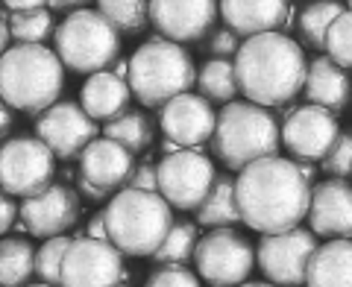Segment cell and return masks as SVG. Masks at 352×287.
<instances>
[{"instance_id": "6da1fadb", "label": "cell", "mask_w": 352, "mask_h": 287, "mask_svg": "<svg viewBox=\"0 0 352 287\" xmlns=\"http://www.w3.org/2000/svg\"><path fill=\"white\" fill-rule=\"evenodd\" d=\"M241 220L261 235H282L308 217L311 182L296 168L294 159L270 156L252 161L235 179Z\"/></svg>"}, {"instance_id": "7a4b0ae2", "label": "cell", "mask_w": 352, "mask_h": 287, "mask_svg": "<svg viewBox=\"0 0 352 287\" xmlns=\"http://www.w3.org/2000/svg\"><path fill=\"white\" fill-rule=\"evenodd\" d=\"M308 62L285 32H264L241 44L235 56L238 91L256 106H285L305 88Z\"/></svg>"}, {"instance_id": "3957f363", "label": "cell", "mask_w": 352, "mask_h": 287, "mask_svg": "<svg viewBox=\"0 0 352 287\" xmlns=\"http://www.w3.org/2000/svg\"><path fill=\"white\" fill-rule=\"evenodd\" d=\"M65 65L44 44H15L0 56V97L15 108L38 117L59 103Z\"/></svg>"}, {"instance_id": "277c9868", "label": "cell", "mask_w": 352, "mask_h": 287, "mask_svg": "<svg viewBox=\"0 0 352 287\" xmlns=\"http://www.w3.org/2000/svg\"><path fill=\"white\" fill-rule=\"evenodd\" d=\"M106 211L109 244L132 258H153L168 231L173 229V208L162 194L124 187L118 191Z\"/></svg>"}, {"instance_id": "5b68a950", "label": "cell", "mask_w": 352, "mask_h": 287, "mask_svg": "<svg viewBox=\"0 0 352 287\" xmlns=\"http://www.w3.org/2000/svg\"><path fill=\"white\" fill-rule=\"evenodd\" d=\"M282 126L276 115L250 100L226 103L217 115L212 150L229 170H244L252 161L270 159L279 152Z\"/></svg>"}, {"instance_id": "8992f818", "label": "cell", "mask_w": 352, "mask_h": 287, "mask_svg": "<svg viewBox=\"0 0 352 287\" xmlns=\"http://www.w3.org/2000/svg\"><path fill=\"white\" fill-rule=\"evenodd\" d=\"M126 82L141 106L162 108L173 97L191 94V88L197 85V68L182 44L153 36L132 53Z\"/></svg>"}, {"instance_id": "52a82bcc", "label": "cell", "mask_w": 352, "mask_h": 287, "mask_svg": "<svg viewBox=\"0 0 352 287\" xmlns=\"http://www.w3.org/2000/svg\"><path fill=\"white\" fill-rule=\"evenodd\" d=\"M56 56L76 73H100L120 59V32L94 9H76L53 32Z\"/></svg>"}, {"instance_id": "ba28073f", "label": "cell", "mask_w": 352, "mask_h": 287, "mask_svg": "<svg viewBox=\"0 0 352 287\" xmlns=\"http://www.w3.org/2000/svg\"><path fill=\"white\" fill-rule=\"evenodd\" d=\"M56 176V156L50 147L36 135H15L0 147V191L9 196H30L44 194Z\"/></svg>"}, {"instance_id": "9c48e42d", "label": "cell", "mask_w": 352, "mask_h": 287, "mask_svg": "<svg viewBox=\"0 0 352 287\" xmlns=\"http://www.w3.org/2000/svg\"><path fill=\"white\" fill-rule=\"evenodd\" d=\"M256 264L250 240L235 229H212L200 238L194 252L197 275L212 287H238L247 282Z\"/></svg>"}, {"instance_id": "30bf717a", "label": "cell", "mask_w": 352, "mask_h": 287, "mask_svg": "<svg viewBox=\"0 0 352 287\" xmlns=\"http://www.w3.org/2000/svg\"><path fill=\"white\" fill-rule=\"evenodd\" d=\"M159 194L176 211H197L203 200L217 182L214 164L206 152L197 150H176L164 156L159 164Z\"/></svg>"}, {"instance_id": "8fae6325", "label": "cell", "mask_w": 352, "mask_h": 287, "mask_svg": "<svg viewBox=\"0 0 352 287\" xmlns=\"http://www.w3.org/2000/svg\"><path fill=\"white\" fill-rule=\"evenodd\" d=\"M317 249V238L311 229H291L282 235H261L256 249L258 270L276 287H300L305 282L308 261Z\"/></svg>"}, {"instance_id": "7c38bea8", "label": "cell", "mask_w": 352, "mask_h": 287, "mask_svg": "<svg viewBox=\"0 0 352 287\" xmlns=\"http://www.w3.org/2000/svg\"><path fill=\"white\" fill-rule=\"evenodd\" d=\"M100 126L76 100H59L44 115L36 117V138L50 147V152L62 161H80L85 147L100 138Z\"/></svg>"}, {"instance_id": "4fadbf2b", "label": "cell", "mask_w": 352, "mask_h": 287, "mask_svg": "<svg viewBox=\"0 0 352 287\" xmlns=\"http://www.w3.org/2000/svg\"><path fill=\"white\" fill-rule=\"evenodd\" d=\"M124 275V252L94 238H74L62 264V287H118Z\"/></svg>"}, {"instance_id": "5bb4252c", "label": "cell", "mask_w": 352, "mask_h": 287, "mask_svg": "<svg viewBox=\"0 0 352 287\" xmlns=\"http://www.w3.org/2000/svg\"><path fill=\"white\" fill-rule=\"evenodd\" d=\"M340 138L338 117L320 106H296L282 124V144L300 161H323Z\"/></svg>"}, {"instance_id": "9a60e30c", "label": "cell", "mask_w": 352, "mask_h": 287, "mask_svg": "<svg viewBox=\"0 0 352 287\" xmlns=\"http://www.w3.org/2000/svg\"><path fill=\"white\" fill-rule=\"evenodd\" d=\"M220 0H150V21L168 41H203L214 30Z\"/></svg>"}, {"instance_id": "2e32d148", "label": "cell", "mask_w": 352, "mask_h": 287, "mask_svg": "<svg viewBox=\"0 0 352 287\" xmlns=\"http://www.w3.org/2000/svg\"><path fill=\"white\" fill-rule=\"evenodd\" d=\"M159 126L164 138L173 141L182 150H197L206 141H212L217 115L212 103L200 94H179L168 106L159 108Z\"/></svg>"}, {"instance_id": "e0dca14e", "label": "cell", "mask_w": 352, "mask_h": 287, "mask_svg": "<svg viewBox=\"0 0 352 287\" xmlns=\"http://www.w3.org/2000/svg\"><path fill=\"white\" fill-rule=\"evenodd\" d=\"M80 194L71 185H50L44 194L30 196L21 203V220L27 223L30 235H36L41 240L59 238L68 229L80 223Z\"/></svg>"}, {"instance_id": "ac0fdd59", "label": "cell", "mask_w": 352, "mask_h": 287, "mask_svg": "<svg viewBox=\"0 0 352 287\" xmlns=\"http://www.w3.org/2000/svg\"><path fill=\"white\" fill-rule=\"evenodd\" d=\"M135 168H138L135 152L120 147L112 138H97L88 144L85 152L80 156L76 173H80L85 182L97 185L100 191L112 194V191H124L132 179V173H135Z\"/></svg>"}, {"instance_id": "d6986e66", "label": "cell", "mask_w": 352, "mask_h": 287, "mask_svg": "<svg viewBox=\"0 0 352 287\" xmlns=\"http://www.w3.org/2000/svg\"><path fill=\"white\" fill-rule=\"evenodd\" d=\"M308 223L320 238H352V185L346 179H326L311 187Z\"/></svg>"}, {"instance_id": "ffe728a7", "label": "cell", "mask_w": 352, "mask_h": 287, "mask_svg": "<svg viewBox=\"0 0 352 287\" xmlns=\"http://www.w3.org/2000/svg\"><path fill=\"white\" fill-rule=\"evenodd\" d=\"M220 18L235 36H264L288 27L291 0H220Z\"/></svg>"}, {"instance_id": "44dd1931", "label": "cell", "mask_w": 352, "mask_h": 287, "mask_svg": "<svg viewBox=\"0 0 352 287\" xmlns=\"http://www.w3.org/2000/svg\"><path fill=\"white\" fill-rule=\"evenodd\" d=\"M305 100L311 106H320L326 112H344L349 97H352V80L346 71L335 65L329 56H317L308 62L305 73V88H302Z\"/></svg>"}, {"instance_id": "7402d4cb", "label": "cell", "mask_w": 352, "mask_h": 287, "mask_svg": "<svg viewBox=\"0 0 352 287\" xmlns=\"http://www.w3.org/2000/svg\"><path fill=\"white\" fill-rule=\"evenodd\" d=\"M129 100H132L129 82L115 76L112 71H100L88 76V82L82 85V94H80L82 108L94 120H103V124L129 112Z\"/></svg>"}, {"instance_id": "603a6c76", "label": "cell", "mask_w": 352, "mask_h": 287, "mask_svg": "<svg viewBox=\"0 0 352 287\" xmlns=\"http://www.w3.org/2000/svg\"><path fill=\"white\" fill-rule=\"evenodd\" d=\"M308 287H352V238L320 244L308 261Z\"/></svg>"}, {"instance_id": "cb8c5ba5", "label": "cell", "mask_w": 352, "mask_h": 287, "mask_svg": "<svg viewBox=\"0 0 352 287\" xmlns=\"http://www.w3.org/2000/svg\"><path fill=\"white\" fill-rule=\"evenodd\" d=\"M197 223L206 229H235L241 220L238 208V194H235V179L229 176H217V182L212 185V191L203 200V205L197 208Z\"/></svg>"}, {"instance_id": "d4e9b609", "label": "cell", "mask_w": 352, "mask_h": 287, "mask_svg": "<svg viewBox=\"0 0 352 287\" xmlns=\"http://www.w3.org/2000/svg\"><path fill=\"white\" fill-rule=\"evenodd\" d=\"M36 246L27 238L0 240V287H27L36 275Z\"/></svg>"}, {"instance_id": "484cf974", "label": "cell", "mask_w": 352, "mask_h": 287, "mask_svg": "<svg viewBox=\"0 0 352 287\" xmlns=\"http://www.w3.org/2000/svg\"><path fill=\"white\" fill-rule=\"evenodd\" d=\"M346 9L338 3V0H311L305 9H300V18H296V32H300V41L311 50H326V36L332 30L335 21L344 15Z\"/></svg>"}, {"instance_id": "4316f807", "label": "cell", "mask_w": 352, "mask_h": 287, "mask_svg": "<svg viewBox=\"0 0 352 287\" xmlns=\"http://www.w3.org/2000/svg\"><path fill=\"white\" fill-rule=\"evenodd\" d=\"M197 88H200V97H206L208 103H235V94H238L235 62L229 59L203 62L200 73H197Z\"/></svg>"}, {"instance_id": "83f0119b", "label": "cell", "mask_w": 352, "mask_h": 287, "mask_svg": "<svg viewBox=\"0 0 352 287\" xmlns=\"http://www.w3.org/2000/svg\"><path fill=\"white\" fill-rule=\"evenodd\" d=\"M103 138L118 141L120 147H126L129 152H144L153 144V124L141 108H129V112L109 120L103 126Z\"/></svg>"}, {"instance_id": "f1b7e54d", "label": "cell", "mask_w": 352, "mask_h": 287, "mask_svg": "<svg viewBox=\"0 0 352 287\" xmlns=\"http://www.w3.org/2000/svg\"><path fill=\"white\" fill-rule=\"evenodd\" d=\"M197 244H200V226L197 223H173V229L168 231L164 244L153 252V261L159 267H185L188 261H194Z\"/></svg>"}, {"instance_id": "f546056e", "label": "cell", "mask_w": 352, "mask_h": 287, "mask_svg": "<svg viewBox=\"0 0 352 287\" xmlns=\"http://www.w3.org/2000/svg\"><path fill=\"white\" fill-rule=\"evenodd\" d=\"M97 12L118 32L135 36L150 24V0H97Z\"/></svg>"}, {"instance_id": "4dcf8cb0", "label": "cell", "mask_w": 352, "mask_h": 287, "mask_svg": "<svg viewBox=\"0 0 352 287\" xmlns=\"http://www.w3.org/2000/svg\"><path fill=\"white\" fill-rule=\"evenodd\" d=\"M9 32H12L15 44H44L56 32V18H53L50 9H38V12H27V15H9Z\"/></svg>"}, {"instance_id": "1f68e13d", "label": "cell", "mask_w": 352, "mask_h": 287, "mask_svg": "<svg viewBox=\"0 0 352 287\" xmlns=\"http://www.w3.org/2000/svg\"><path fill=\"white\" fill-rule=\"evenodd\" d=\"M74 244V238L68 235H59V238H50L38 246V255H36V275L44 284H56L62 287V264L65 255Z\"/></svg>"}, {"instance_id": "d6a6232c", "label": "cell", "mask_w": 352, "mask_h": 287, "mask_svg": "<svg viewBox=\"0 0 352 287\" xmlns=\"http://www.w3.org/2000/svg\"><path fill=\"white\" fill-rule=\"evenodd\" d=\"M326 56L344 71L352 68V9L340 15L326 36Z\"/></svg>"}, {"instance_id": "836d02e7", "label": "cell", "mask_w": 352, "mask_h": 287, "mask_svg": "<svg viewBox=\"0 0 352 287\" xmlns=\"http://www.w3.org/2000/svg\"><path fill=\"white\" fill-rule=\"evenodd\" d=\"M323 170L332 176V179H346V176H352V129L340 132L335 147L329 150V156L323 159Z\"/></svg>"}, {"instance_id": "e575fe53", "label": "cell", "mask_w": 352, "mask_h": 287, "mask_svg": "<svg viewBox=\"0 0 352 287\" xmlns=\"http://www.w3.org/2000/svg\"><path fill=\"white\" fill-rule=\"evenodd\" d=\"M200 47H203V53H208V56H214V59H229V56H238L241 36H235L229 27H214L200 41Z\"/></svg>"}, {"instance_id": "d590c367", "label": "cell", "mask_w": 352, "mask_h": 287, "mask_svg": "<svg viewBox=\"0 0 352 287\" xmlns=\"http://www.w3.org/2000/svg\"><path fill=\"white\" fill-rule=\"evenodd\" d=\"M144 287H200V275L185 270V267H156L150 275Z\"/></svg>"}, {"instance_id": "8d00e7d4", "label": "cell", "mask_w": 352, "mask_h": 287, "mask_svg": "<svg viewBox=\"0 0 352 287\" xmlns=\"http://www.w3.org/2000/svg\"><path fill=\"white\" fill-rule=\"evenodd\" d=\"M126 187H135V191H153V194H159V168L153 164L150 159L147 161H141L135 173H132V179Z\"/></svg>"}, {"instance_id": "74e56055", "label": "cell", "mask_w": 352, "mask_h": 287, "mask_svg": "<svg viewBox=\"0 0 352 287\" xmlns=\"http://www.w3.org/2000/svg\"><path fill=\"white\" fill-rule=\"evenodd\" d=\"M18 220H21V205H15V200L6 191H0V235L15 229Z\"/></svg>"}, {"instance_id": "f35d334b", "label": "cell", "mask_w": 352, "mask_h": 287, "mask_svg": "<svg viewBox=\"0 0 352 287\" xmlns=\"http://www.w3.org/2000/svg\"><path fill=\"white\" fill-rule=\"evenodd\" d=\"M50 0H3V6L9 9L12 15H27V12H38L44 9Z\"/></svg>"}, {"instance_id": "ab89813d", "label": "cell", "mask_w": 352, "mask_h": 287, "mask_svg": "<svg viewBox=\"0 0 352 287\" xmlns=\"http://www.w3.org/2000/svg\"><path fill=\"white\" fill-rule=\"evenodd\" d=\"M85 238L109 240V231H106V211H97V214L91 217V223L85 226Z\"/></svg>"}, {"instance_id": "60d3db41", "label": "cell", "mask_w": 352, "mask_h": 287, "mask_svg": "<svg viewBox=\"0 0 352 287\" xmlns=\"http://www.w3.org/2000/svg\"><path fill=\"white\" fill-rule=\"evenodd\" d=\"M76 194H82L85 200H91V203H103L106 200V191H100V187L97 185H91V182H85L82 176H76Z\"/></svg>"}, {"instance_id": "b9f144b4", "label": "cell", "mask_w": 352, "mask_h": 287, "mask_svg": "<svg viewBox=\"0 0 352 287\" xmlns=\"http://www.w3.org/2000/svg\"><path fill=\"white\" fill-rule=\"evenodd\" d=\"M12 126H15V108L0 97V138H9Z\"/></svg>"}, {"instance_id": "7bdbcfd3", "label": "cell", "mask_w": 352, "mask_h": 287, "mask_svg": "<svg viewBox=\"0 0 352 287\" xmlns=\"http://www.w3.org/2000/svg\"><path fill=\"white\" fill-rule=\"evenodd\" d=\"M88 3H91V0H50L47 3V9L50 12H76V9H85Z\"/></svg>"}, {"instance_id": "ee69618b", "label": "cell", "mask_w": 352, "mask_h": 287, "mask_svg": "<svg viewBox=\"0 0 352 287\" xmlns=\"http://www.w3.org/2000/svg\"><path fill=\"white\" fill-rule=\"evenodd\" d=\"M9 41H12V32H9V18L0 12V56L9 50Z\"/></svg>"}, {"instance_id": "f6af8a7d", "label": "cell", "mask_w": 352, "mask_h": 287, "mask_svg": "<svg viewBox=\"0 0 352 287\" xmlns=\"http://www.w3.org/2000/svg\"><path fill=\"white\" fill-rule=\"evenodd\" d=\"M109 71H112L115 76H120V80H129V59H115Z\"/></svg>"}, {"instance_id": "bcb514c9", "label": "cell", "mask_w": 352, "mask_h": 287, "mask_svg": "<svg viewBox=\"0 0 352 287\" xmlns=\"http://www.w3.org/2000/svg\"><path fill=\"white\" fill-rule=\"evenodd\" d=\"M294 161H296V168H300V173L305 176L308 182H311V176H314V164H311V161H300V159H294Z\"/></svg>"}, {"instance_id": "7dc6e473", "label": "cell", "mask_w": 352, "mask_h": 287, "mask_svg": "<svg viewBox=\"0 0 352 287\" xmlns=\"http://www.w3.org/2000/svg\"><path fill=\"white\" fill-rule=\"evenodd\" d=\"M238 287H276V284H270V282H244V284H238Z\"/></svg>"}, {"instance_id": "c3c4849f", "label": "cell", "mask_w": 352, "mask_h": 287, "mask_svg": "<svg viewBox=\"0 0 352 287\" xmlns=\"http://www.w3.org/2000/svg\"><path fill=\"white\" fill-rule=\"evenodd\" d=\"M27 287H56V284H44V282H38V284H27Z\"/></svg>"}, {"instance_id": "681fc988", "label": "cell", "mask_w": 352, "mask_h": 287, "mask_svg": "<svg viewBox=\"0 0 352 287\" xmlns=\"http://www.w3.org/2000/svg\"><path fill=\"white\" fill-rule=\"evenodd\" d=\"M346 3H349V9H352V0H346Z\"/></svg>"}, {"instance_id": "f907efd6", "label": "cell", "mask_w": 352, "mask_h": 287, "mask_svg": "<svg viewBox=\"0 0 352 287\" xmlns=\"http://www.w3.org/2000/svg\"><path fill=\"white\" fill-rule=\"evenodd\" d=\"M118 287H129V284H118Z\"/></svg>"}]
</instances>
